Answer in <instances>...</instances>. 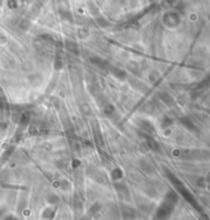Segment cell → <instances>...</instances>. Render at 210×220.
Wrapping results in <instances>:
<instances>
[{"instance_id":"1","label":"cell","mask_w":210,"mask_h":220,"mask_svg":"<svg viewBox=\"0 0 210 220\" xmlns=\"http://www.w3.org/2000/svg\"><path fill=\"white\" fill-rule=\"evenodd\" d=\"M147 144H148V147H149L151 150H157L159 149V144L156 142L155 140L153 139V138H148V139H147Z\"/></svg>"},{"instance_id":"2","label":"cell","mask_w":210,"mask_h":220,"mask_svg":"<svg viewBox=\"0 0 210 220\" xmlns=\"http://www.w3.org/2000/svg\"><path fill=\"white\" fill-rule=\"evenodd\" d=\"M112 177L114 178V179H119V178L122 177V172L120 169H114L112 172Z\"/></svg>"},{"instance_id":"3","label":"cell","mask_w":210,"mask_h":220,"mask_svg":"<svg viewBox=\"0 0 210 220\" xmlns=\"http://www.w3.org/2000/svg\"><path fill=\"white\" fill-rule=\"evenodd\" d=\"M94 138H95V141L98 143V144L101 145V147L104 144V139H103V136L101 135V133H100V132H98V133H96V132L94 131Z\"/></svg>"}]
</instances>
